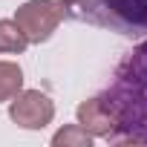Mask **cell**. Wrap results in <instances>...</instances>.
<instances>
[{
  "mask_svg": "<svg viewBox=\"0 0 147 147\" xmlns=\"http://www.w3.org/2000/svg\"><path fill=\"white\" fill-rule=\"evenodd\" d=\"M75 115H78V124H81L92 138H110V133H113V127H115L113 113H110V107H107V101H104L101 95L81 101L78 110H75Z\"/></svg>",
  "mask_w": 147,
  "mask_h": 147,
  "instance_id": "cell-5",
  "label": "cell"
},
{
  "mask_svg": "<svg viewBox=\"0 0 147 147\" xmlns=\"http://www.w3.org/2000/svg\"><path fill=\"white\" fill-rule=\"evenodd\" d=\"M115 75L130 78V81H138V84H144V87H147V40H144V43H138V46H136V49L121 61V66H118Z\"/></svg>",
  "mask_w": 147,
  "mask_h": 147,
  "instance_id": "cell-6",
  "label": "cell"
},
{
  "mask_svg": "<svg viewBox=\"0 0 147 147\" xmlns=\"http://www.w3.org/2000/svg\"><path fill=\"white\" fill-rule=\"evenodd\" d=\"M23 90V69L12 61H0V101H12Z\"/></svg>",
  "mask_w": 147,
  "mask_h": 147,
  "instance_id": "cell-8",
  "label": "cell"
},
{
  "mask_svg": "<svg viewBox=\"0 0 147 147\" xmlns=\"http://www.w3.org/2000/svg\"><path fill=\"white\" fill-rule=\"evenodd\" d=\"M29 46V38L15 20H0V55H20Z\"/></svg>",
  "mask_w": 147,
  "mask_h": 147,
  "instance_id": "cell-7",
  "label": "cell"
},
{
  "mask_svg": "<svg viewBox=\"0 0 147 147\" xmlns=\"http://www.w3.org/2000/svg\"><path fill=\"white\" fill-rule=\"evenodd\" d=\"M52 144L55 147H90L92 144V136L81 124H69V127H63V130H58L52 136Z\"/></svg>",
  "mask_w": 147,
  "mask_h": 147,
  "instance_id": "cell-9",
  "label": "cell"
},
{
  "mask_svg": "<svg viewBox=\"0 0 147 147\" xmlns=\"http://www.w3.org/2000/svg\"><path fill=\"white\" fill-rule=\"evenodd\" d=\"M113 113V144H147V87L115 75L110 90L101 95Z\"/></svg>",
  "mask_w": 147,
  "mask_h": 147,
  "instance_id": "cell-1",
  "label": "cell"
},
{
  "mask_svg": "<svg viewBox=\"0 0 147 147\" xmlns=\"http://www.w3.org/2000/svg\"><path fill=\"white\" fill-rule=\"evenodd\" d=\"M63 15H66V9L61 0H26L15 12V23L23 29L29 43H43L61 26Z\"/></svg>",
  "mask_w": 147,
  "mask_h": 147,
  "instance_id": "cell-3",
  "label": "cell"
},
{
  "mask_svg": "<svg viewBox=\"0 0 147 147\" xmlns=\"http://www.w3.org/2000/svg\"><path fill=\"white\" fill-rule=\"evenodd\" d=\"M9 118L23 130H43L55 118V104L40 90H20L9 104Z\"/></svg>",
  "mask_w": 147,
  "mask_h": 147,
  "instance_id": "cell-4",
  "label": "cell"
},
{
  "mask_svg": "<svg viewBox=\"0 0 147 147\" xmlns=\"http://www.w3.org/2000/svg\"><path fill=\"white\" fill-rule=\"evenodd\" d=\"M72 15L118 35H147V0H84Z\"/></svg>",
  "mask_w": 147,
  "mask_h": 147,
  "instance_id": "cell-2",
  "label": "cell"
},
{
  "mask_svg": "<svg viewBox=\"0 0 147 147\" xmlns=\"http://www.w3.org/2000/svg\"><path fill=\"white\" fill-rule=\"evenodd\" d=\"M61 3H63V9H69V12H72V9H78L84 0H61Z\"/></svg>",
  "mask_w": 147,
  "mask_h": 147,
  "instance_id": "cell-10",
  "label": "cell"
}]
</instances>
